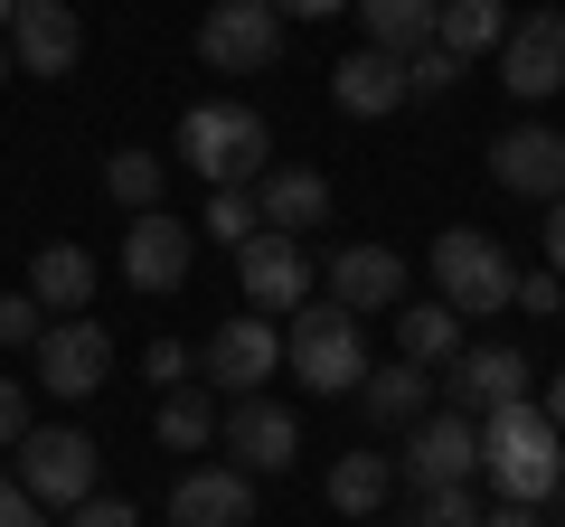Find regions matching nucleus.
Instances as JSON below:
<instances>
[{
	"label": "nucleus",
	"instance_id": "obj_1",
	"mask_svg": "<svg viewBox=\"0 0 565 527\" xmlns=\"http://www.w3.org/2000/svg\"><path fill=\"white\" fill-rule=\"evenodd\" d=\"M481 471L500 481V499H556L565 481V433L546 424V406H490L481 415Z\"/></svg>",
	"mask_w": 565,
	"mask_h": 527
},
{
	"label": "nucleus",
	"instance_id": "obj_2",
	"mask_svg": "<svg viewBox=\"0 0 565 527\" xmlns=\"http://www.w3.org/2000/svg\"><path fill=\"white\" fill-rule=\"evenodd\" d=\"M180 161L207 189H255L274 170V122L255 104H199V114H180Z\"/></svg>",
	"mask_w": 565,
	"mask_h": 527
},
{
	"label": "nucleus",
	"instance_id": "obj_3",
	"mask_svg": "<svg viewBox=\"0 0 565 527\" xmlns=\"http://www.w3.org/2000/svg\"><path fill=\"white\" fill-rule=\"evenodd\" d=\"M282 358H292V377H302L311 396H359V377H367L359 311L349 302H302L292 330H282Z\"/></svg>",
	"mask_w": 565,
	"mask_h": 527
},
{
	"label": "nucleus",
	"instance_id": "obj_4",
	"mask_svg": "<svg viewBox=\"0 0 565 527\" xmlns=\"http://www.w3.org/2000/svg\"><path fill=\"white\" fill-rule=\"evenodd\" d=\"M434 283H444L452 311H509L519 302V273H509V255L481 226H444L434 236Z\"/></svg>",
	"mask_w": 565,
	"mask_h": 527
},
{
	"label": "nucleus",
	"instance_id": "obj_5",
	"mask_svg": "<svg viewBox=\"0 0 565 527\" xmlns=\"http://www.w3.org/2000/svg\"><path fill=\"white\" fill-rule=\"evenodd\" d=\"M95 462H104V452H95V433H76V424H29L20 433V490H29V499H39V508H76V499H95Z\"/></svg>",
	"mask_w": 565,
	"mask_h": 527
},
{
	"label": "nucleus",
	"instance_id": "obj_6",
	"mask_svg": "<svg viewBox=\"0 0 565 527\" xmlns=\"http://www.w3.org/2000/svg\"><path fill=\"white\" fill-rule=\"evenodd\" d=\"M199 57L217 66V76H264V66L282 57V10L274 0H207Z\"/></svg>",
	"mask_w": 565,
	"mask_h": 527
},
{
	"label": "nucleus",
	"instance_id": "obj_7",
	"mask_svg": "<svg viewBox=\"0 0 565 527\" xmlns=\"http://www.w3.org/2000/svg\"><path fill=\"white\" fill-rule=\"evenodd\" d=\"M471 471H481V424H471L462 406H434V415H415V424H405L396 481H415V490H452V481H471Z\"/></svg>",
	"mask_w": 565,
	"mask_h": 527
},
{
	"label": "nucleus",
	"instance_id": "obj_8",
	"mask_svg": "<svg viewBox=\"0 0 565 527\" xmlns=\"http://www.w3.org/2000/svg\"><path fill=\"white\" fill-rule=\"evenodd\" d=\"M189 264H199V226H180L170 207H141L132 226H122V283L132 292H180L189 283Z\"/></svg>",
	"mask_w": 565,
	"mask_h": 527
},
{
	"label": "nucleus",
	"instance_id": "obj_9",
	"mask_svg": "<svg viewBox=\"0 0 565 527\" xmlns=\"http://www.w3.org/2000/svg\"><path fill=\"white\" fill-rule=\"evenodd\" d=\"M29 358H39V386L47 396H95L104 377H114V340H104L95 321H47L39 340H29Z\"/></svg>",
	"mask_w": 565,
	"mask_h": 527
},
{
	"label": "nucleus",
	"instance_id": "obj_10",
	"mask_svg": "<svg viewBox=\"0 0 565 527\" xmlns=\"http://www.w3.org/2000/svg\"><path fill=\"white\" fill-rule=\"evenodd\" d=\"M199 367H207V386H226V396H255V386L282 367V330L264 321V311H236V321L207 330Z\"/></svg>",
	"mask_w": 565,
	"mask_h": 527
},
{
	"label": "nucleus",
	"instance_id": "obj_11",
	"mask_svg": "<svg viewBox=\"0 0 565 527\" xmlns=\"http://www.w3.org/2000/svg\"><path fill=\"white\" fill-rule=\"evenodd\" d=\"M236 283L255 311H282V302H311V255L302 236H282V226H264V236L236 245Z\"/></svg>",
	"mask_w": 565,
	"mask_h": 527
},
{
	"label": "nucleus",
	"instance_id": "obj_12",
	"mask_svg": "<svg viewBox=\"0 0 565 527\" xmlns=\"http://www.w3.org/2000/svg\"><path fill=\"white\" fill-rule=\"evenodd\" d=\"M490 180L519 189V198H565V132H546V122H509L500 142H490Z\"/></svg>",
	"mask_w": 565,
	"mask_h": 527
},
{
	"label": "nucleus",
	"instance_id": "obj_13",
	"mask_svg": "<svg viewBox=\"0 0 565 527\" xmlns=\"http://www.w3.org/2000/svg\"><path fill=\"white\" fill-rule=\"evenodd\" d=\"M500 76H509V95H556L565 85V10H527L519 29L500 39Z\"/></svg>",
	"mask_w": 565,
	"mask_h": 527
},
{
	"label": "nucleus",
	"instance_id": "obj_14",
	"mask_svg": "<svg viewBox=\"0 0 565 527\" xmlns=\"http://www.w3.org/2000/svg\"><path fill=\"white\" fill-rule=\"evenodd\" d=\"M217 443L236 452V471H292V452H302V433H292V415L282 406H264V396H236V415L217 424Z\"/></svg>",
	"mask_w": 565,
	"mask_h": 527
},
{
	"label": "nucleus",
	"instance_id": "obj_15",
	"mask_svg": "<svg viewBox=\"0 0 565 527\" xmlns=\"http://www.w3.org/2000/svg\"><path fill=\"white\" fill-rule=\"evenodd\" d=\"M10 47H20L29 76H66L85 57V20L66 0H20V20H10Z\"/></svg>",
	"mask_w": 565,
	"mask_h": 527
},
{
	"label": "nucleus",
	"instance_id": "obj_16",
	"mask_svg": "<svg viewBox=\"0 0 565 527\" xmlns=\"http://www.w3.org/2000/svg\"><path fill=\"white\" fill-rule=\"evenodd\" d=\"M330 302H349L367 321V311H396L405 302V255H386V245H340L330 255Z\"/></svg>",
	"mask_w": 565,
	"mask_h": 527
},
{
	"label": "nucleus",
	"instance_id": "obj_17",
	"mask_svg": "<svg viewBox=\"0 0 565 527\" xmlns=\"http://www.w3.org/2000/svg\"><path fill=\"white\" fill-rule=\"evenodd\" d=\"M170 518L180 527H245L255 518V471H189L180 490H170Z\"/></svg>",
	"mask_w": 565,
	"mask_h": 527
},
{
	"label": "nucleus",
	"instance_id": "obj_18",
	"mask_svg": "<svg viewBox=\"0 0 565 527\" xmlns=\"http://www.w3.org/2000/svg\"><path fill=\"white\" fill-rule=\"evenodd\" d=\"M330 95H340V114H396L405 104V57L396 47H349L340 66H330Z\"/></svg>",
	"mask_w": 565,
	"mask_h": 527
},
{
	"label": "nucleus",
	"instance_id": "obj_19",
	"mask_svg": "<svg viewBox=\"0 0 565 527\" xmlns=\"http://www.w3.org/2000/svg\"><path fill=\"white\" fill-rule=\"evenodd\" d=\"M444 386H452V406H462V415L519 406V396H527V358H519V348H462Z\"/></svg>",
	"mask_w": 565,
	"mask_h": 527
},
{
	"label": "nucleus",
	"instance_id": "obj_20",
	"mask_svg": "<svg viewBox=\"0 0 565 527\" xmlns=\"http://www.w3.org/2000/svg\"><path fill=\"white\" fill-rule=\"evenodd\" d=\"M359 406H367V424L405 433L415 415H434V377H424L415 358H386V367H367V377H359Z\"/></svg>",
	"mask_w": 565,
	"mask_h": 527
},
{
	"label": "nucleus",
	"instance_id": "obj_21",
	"mask_svg": "<svg viewBox=\"0 0 565 527\" xmlns=\"http://www.w3.org/2000/svg\"><path fill=\"white\" fill-rule=\"evenodd\" d=\"M29 292H39V311L76 321V311L95 302V255H85V245H39V264H29Z\"/></svg>",
	"mask_w": 565,
	"mask_h": 527
},
{
	"label": "nucleus",
	"instance_id": "obj_22",
	"mask_svg": "<svg viewBox=\"0 0 565 527\" xmlns=\"http://www.w3.org/2000/svg\"><path fill=\"white\" fill-rule=\"evenodd\" d=\"M255 207H264V226L302 236V226L330 217V180H321V170H264V180H255Z\"/></svg>",
	"mask_w": 565,
	"mask_h": 527
},
{
	"label": "nucleus",
	"instance_id": "obj_23",
	"mask_svg": "<svg viewBox=\"0 0 565 527\" xmlns=\"http://www.w3.org/2000/svg\"><path fill=\"white\" fill-rule=\"evenodd\" d=\"M396 340H405L415 367H452V358H462V311H452V302H405L396 311Z\"/></svg>",
	"mask_w": 565,
	"mask_h": 527
},
{
	"label": "nucleus",
	"instance_id": "obj_24",
	"mask_svg": "<svg viewBox=\"0 0 565 527\" xmlns=\"http://www.w3.org/2000/svg\"><path fill=\"white\" fill-rule=\"evenodd\" d=\"M434 39H444L452 57H481V47L509 39V10L500 0H444V10H434Z\"/></svg>",
	"mask_w": 565,
	"mask_h": 527
},
{
	"label": "nucleus",
	"instance_id": "obj_25",
	"mask_svg": "<svg viewBox=\"0 0 565 527\" xmlns=\"http://www.w3.org/2000/svg\"><path fill=\"white\" fill-rule=\"evenodd\" d=\"M434 10H444V0H359V29H367V47H424L434 39Z\"/></svg>",
	"mask_w": 565,
	"mask_h": 527
},
{
	"label": "nucleus",
	"instance_id": "obj_26",
	"mask_svg": "<svg viewBox=\"0 0 565 527\" xmlns=\"http://www.w3.org/2000/svg\"><path fill=\"white\" fill-rule=\"evenodd\" d=\"M386 490H396V462L386 452H340L330 462V508H349V518H367Z\"/></svg>",
	"mask_w": 565,
	"mask_h": 527
},
{
	"label": "nucleus",
	"instance_id": "obj_27",
	"mask_svg": "<svg viewBox=\"0 0 565 527\" xmlns=\"http://www.w3.org/2000/svg\"><path fill=\"white\" fill-rule=\"evenodd\" d=\"M217 415H207V386H161V443L170 452H207Z\"/></svg>",
	"mask_w": 565,
	"mask_h": 527
},
{
	"label": "nucleus",
	"instance_id": "obj_28",
	"mask_svg": "<svg viewBox=\"0 0 565 527\" xmlns=\"http://www.w3.org/2000/svg\"><path fill=\"white\" fill-rule=\"evenodd\" d=\"M104 189L141 217V207H161V161H151V151H114V161H104Z\"/></svg>",
	"mask_w": 565,
	"mask_h": 527
},
{
	"label": "nucleus",
	"instance_id": "obj_29",
	"mask_svg": "<svg viewBox=\"0 0 565 527\" xmlns=\"http://www.w3.org/2000/svg\"><path fill=\"white\" fill-rule=\"evenodd\" d=\"M207 236H217V245L264 236V207H255V189H217V198H207Z\"/></svg>",
	"mask_w": 565,
	"mask_h": 527
},
{
	"label": "nucleus",
	"instance_id": "obj_30",
	"mask_svg": "<svg viewBox=\"0 0 565 527\" xmlns=\"http://www.w3.org/2000/svg\"><path fill=\"white\" fill-rule=\"evenodd\" d=\"M471 57H452L444 39H424V47H405V95H444L452 76H462Z\"/></svg>",
	"mask_w": 565,
	"mask_h": 527
},
{
	"label": "nucleus",
	"instance_id": "obj_31",
	"mask_svg": "<svg viewBox=\"0 0 565 527\" xmlns=\"http://www.w3.org/2000/svg\"><path fill=\"white\" fill-rule=\"evenodd\" d=\"M415 527H481V499H471V481L424 490V518H415Z\"/></svg>",
	"mask_w": 565,
	"mask_h": 527
},
{
	"label": "nucleus",
	"instance_id": "obj_32",
	"mask_svg": "<svg viewBox=\"0 0 565 527\" xmlns=\"http://www.w3.org/2000/svg\"><path fill=\"white\" fill-rule=\"evenodd\" d=\"M189 367H199V348H180V340L141 348V377H151V386H189Z\"/></svg>",
	"mask_w": 565,
	"mask_h": 527
},
{
	"label": "nucleus",
	"instance_id": "obj_33",
	"mask_svg": "<svg viewBox=\"0 0 565 527\" xmlns=\"http://www.w3.org/2000/svg\"><path fill=\"white\" fill-rule=\"evenodd\" d=\"M39 292H10V302H0V348H29V340H39Z\"/></svg>",
	"mask_w": 565,
	"mask_h": 527
},
{
	"label": "nucleus",
	"instance_id": "obj_34",
	"mask_svg": "<svg viewBox=\"0 0 565 527\" xmlns=\"http://www.w3.org/2000/svg\"><path fill=\"white\" fill-rule=\"evenodd\" d=\"M519 311H537V321H556V311H565V273H556V264L519 283Z\"/></svg>",
	"mask_w": 565,
	"mask_h": 527
},
{
	"label": "nucleus",
	"instance_id": "obj_35",
	"mask_svg": "<svg viewBox=\"0 0 565 527\" xmlns=\"http://www.w3.org/2000/svg\"><path fill=\"white\" fill-rule=\"evenodd\" d=\"M20 433H29V386L0 377V443H20Z\"/></svg>",
	"mask_w": 565,
	"mask_h": 527
},
{
	"label": "nucleus",
	"instance_id": "obj_36",
	"mask_svg": "<svg viewBox=\"0 0 565 527\" xmlns=\"http://www.w3.org/2000/svg\"><path fill=\"white\" fill-rule=\"evenodd\" d=\"M66 527H141V518L122 499H76V508H66Z\"/></svg>",
	"mask_w": 565,
	"mask_h": 527
},
{
	"label": "nucleus",
	"instance_id": "obj_37",
	"mask_svg": "<svg viewBox=\"0 0 565 527\" xmlns=\"http://www.w3.org/2000/svg\"><path fill=\"white\" fill-rule=\"evenodd\" d=\"M0 527H39V499L20 481H0Z\"/></svg>",
	"mask_w": 565,
	"mask_h": 527
},
{
	"label": "nucleus",
	"instance_id": "obj_38",
	"mask_svg": "<svg viewBox=\"0 0 565 527\" xmlns=\"http://www.w3.org/2000/svg\"><path fill=\"white\" fill-rule=\"evenodd\" d=\"M481 527H546V518H537V499H500V508H481Z\"/></svg>",
	"mask_w": 565,
	"mask_h": 527
},
{
	"label": "nucleus",
	"instance_id": "obj_39",
	"mask_svg": "<svg viewBox=\"0 0 565 527\" xmlns=\"http://www.w3.org/2000/svg\"><path fill=\"white\" fill-rule=\"evenodd\" d=\"M546 264L565 273V198H546Z\"/></svg>",
	"mask_w": 565,
	"mask_h": 527
},
{
	"label": "nucleus",
	"instance_id": "obj_40",
	"mask_svg": "<svg viewBox=\"0 0 565 527\" xmlns=\"http://www.w3.org/2000/svg\"><path fill=\"white\" fill-rule=\"evenodd\" d=\"M292 20H330V10H349V0H282Z\"/></svg>",
	"mask_w": 565,
	"mask_h": 527
},
{
	"label": "nucleus",
	"instance_id": "obj_41",
	"mask_svg": "<svg viewBox=\"0 0 565 527\" xmlns=\"http://www.w3.org/2000/svg\"><path fill=\"white\" fill-rule=\"evenodd\" d=\"M546 424H556V433H565V377H556V386H546Z\"/></svg>",
	"mask_w": 565,
	"mask_h": 527
},
{
	"label": "nucleus",
	"instance_id": "obj_42",
	"mask_svg": "<svg viewBox=\"0 0 565 527\" xmlns=\"http://www.w3.org/2000/svg\"><path fill=\"white\" fill-rule=\"evenodd\" d=\"M10 20H20V0H0V29H10Z\"/></svg>",
	"mask_w": 565,
	"mask_h": 527
},
{
	"label": "nucleus",
	"instance_id": "obj_43",
	"mask_svg": "<svg viewBox=\"0 0 565 527\" xmlns=\"http://www.w3.org/2000/svg\"><path fill=\"white\" fill-rule=\"evenodd\" d=\"M0 76H10V47H0Z\"/></svg>",
	"mask_w": 565,
	"mask_h": 527
},
{
	"label": "nucleus",
	"instance_id": "obj_44",
	"mask_svg": "<svg viewBox=\"0 0 565 527\" xmlns=\"http://www.w3.org/2000/svg\"><path fill=\"white\" fill-rule=\"evenodd\" d=\"M556 490H565V481H556Z\"/></svg>",
	"mask_w": 565,
	"mask_h": 527
},
{
	"label": "nucleus",
	"instance_id": "obj_45",
	"mask_svg": "<svg viewBox=\"0 0 565 527\" xmlns=\"http://www.w3.org/2000/svg\"><path fill=\"white\" fill-rule=\"evenodd\" d=\"M39 527H47V518H39Z\"/></svg>",
	"mask_w": 565,
	"mask_h": 527
}]
</instances>
